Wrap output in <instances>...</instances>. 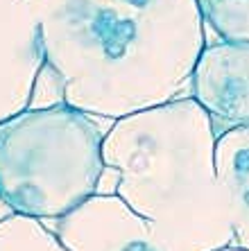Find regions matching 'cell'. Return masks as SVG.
<instances>
[{"label":"cell","instance_id":"2","mask_svg":"<svg viewBox=\"0 0 249 251\" xmlns=\"http://www.w3.org/2000/svg\"><path fill=\"white\" fill-rule=\"evenodd\" d=\"M215 143L213 118L191 95L120 118L102 140V161L118 172L116 197L150 224L166 251L233 245Z\"/></svg>","mask_w":249,"mask_h":251},{"label":"cell","instance_id":"6","mask_svg":"<svg viewBox=\"0 0 249 251\" xmlns=\"http://www.w3.org/2000/svg\"><path fill=\"white\" fill-rule=\"evenodd\" d=\"M215 172L229 204L233 245L249 251V127H229L218 134Z\"/></svg>","mask_w":249,"mask_h":251},{"label":"cell","instance_id":"4","mask_svg":"<svg viewBox=\"0 0 249 251\" xmlns=\"http://www.w3.org/2000/svg\"><path fill=\"white\" fill-rule=\"evenodd\" d=\"M68 251H166L150 224L116 195H93L59 220H46Z\"/></svg>","mask_w":249,"mask_h":251},{"label":"cell","instance_id":"9","mask_svg":"<svg viewBox=\"0 0 249 251\" xmlns=\"http://www.w3.org/2000/svg\"><path fill=\"white\" fill-rule=\"evenodd\" d=\"M218 251H245V249H240V247L231 245V247H224V249H218Z\"/></svg>","mask_w":249,"mask_h":251},{"label":"cell","instance_id":"3","mask_svg":"<svg viewBox=\"0 0 249 251\" xmlns=\"http://www.w3.org/2000/svg\"><path fill=\"white\" fill-rule=\"evenodd\" d=\"M111 125L66 104L25 109L0 123V204L7 213L59 220L98 195Z\"/></svg>","mask_w":249,"mask_h":251},{"label":"cell","instance_id":"8","mask_svg":"<svg viewBox=\"0 0 249 251\" xmlns=\"http://www.w3.org/2000/svg\"><path fill=\"white\" fill-rule=\"evenodd\" d=\"M197 5L218 41L249 43V0H197Z\"/></svg>","mask_w":249,"mask_h":251},{"label":"cell","instance_id":"5","mask_svg":"<svg viewBox=\"0 0 249 251\" xmlns=\"http://www.w3.org/2000/svg\"><path fill=\"white\" fill-rule=\"evenodd\" d=\"M191 98L213 123L249 127V43H206L193 73Z\"/></svg>","mask_w":249,"mask_h":251},{"label":"cell","instance_id":"7","mask_svg":"<svg viewBox=\"0 0 249 251\" xmlns=\"http://www.w3.org/2000/svg\"><path fill=\"white\" fill-rule=\"evenodd\" d=\"M0 251H68L59 238L34 217L9 215L0 217Z\"/></svg>","mask_w":249,"mask_h":251},{"label":"cell","instance_id":"1","mask_svg":"<svg viewBox=\"0 0 249 251\" xmlns=\"http://www.w3.org/2000/svg\"><path fill=\"white\" fill-rule=\"evenodd\" d=\"M64 104L116 123L186 98L206 23L197 0H28Z\"/></svg>","mask_w":249,"mask_h":251}]
</instances>
